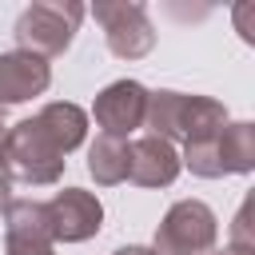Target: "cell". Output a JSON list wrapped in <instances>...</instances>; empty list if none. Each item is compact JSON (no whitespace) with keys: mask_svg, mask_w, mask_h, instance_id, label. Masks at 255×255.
I'll use <instances>...</instances> for the list:
<instances>
[{"mask_svg":"<svg viewBox=\"0 0 255 255\" xmlns=\"http://www.w3.org/2000/svg\"><path fill=\"white\" fill-rule=\"evenodd\" d=\"M36 120H40V128L56 139V147H60L64 155L76 151V147L88 139V112H84L80 104H68V100L44 104V108L36 112Z\"/></svg>","mask_w":255,"mask_h":255,"instance_id":"obj_11","label":"cell"},{"mask_svg":"<svg viewBox=\"0 0 255 255\" xmlns=\"http://www.w3.org/2000/svg\"><path fill=\"white\" fill-rule=\"evenodd\" d=\"M84 4L76 0H40V4H28L16 20V48L20 52H32L40 60H56L72 48L76 32H80V20H84Z\"/></svg>","mask_w":255,"mask_h":255,"instance_id":"obj_1","label":"cell"},{"mask_svg":"<svg viewBox=\"0 0 255 255\" xmlns=\"http://www.w3.org/2000/svg\"><path fill=\"white\" fill-rule=\"evenodd\" d=\"M4 159H8V171L12 179L28 183V187H52L60 183L64 175V151L56 147V139L40 128L36 116L4 128Z\"/></svg>","mask_w":255,"mask_h":255,"instance_id":"obj_2","label":"cell"},{"mask_svg":"<svg viewBox=\"0 0 255 255\" xmlns=\"http://www.w3.org/2000/svg\"><path fill=\"white\" fill-rule=\"evenodd\" d=\"M96 24L104 28L108 52L120 60H143L155 48V24L139 0H100L92 8Z\"/></svg>","mask_w":255,"mask_h":255,"instance_id":"obj_4","label":"cell"},{"mask_svg":"<svg viewBox=\"0 0 255 255\" xmlns=\"http://www.w3.org/2000/svg\"><path fill=\"white\" fill-rule=\"evenodd\" d=\"M219 239V219L203 199H179L155 227V255H211Z\"/></svg>","mask_w":255,"mask_h":255,"instance_id":"obj_3","label":"cell"},{"mask_svg":"<svg viewBox=\"0 0 255 255\" xmlns=\"http://www.w3.org/2000/svg\"><path fill=\"white\" fill-rule=\"evenodd\" d=\"M227 124V108L211 96H195V92H179V108H175V139L187 143H203L215 139L219 128Z\"/></svg>","mask_w":255,"mask_h":255,"instance_id":"obj_10","label":"cell"},{"mask_svg":"<svg viewBox=\"0 0 255 255\" xmlns=\"http://www.w3.org/2000/svg\"><path fill=\"white\" fill-rule=\"evenodd\" d=\"M44 207H48V223H52V239L56 243H84L104 227V203H100L96 191L64 187Z\"/></svg>","mask_w":255,"mask_h":255,"instance_id":"obj_6","label":"cell"},{"mask_svg":"<svg viewBox=\"0 0 255 255\" xmlns=\"http://www.w3.org/2000/svg\"><path fill=\"white\" fill-rule=\"evenodd\" d=\"M48 207L36 199H8L4 207V255H52Z\"/></svg>","mask_w":255,"mask_h":255,"instance_id":"obj_7","label":"cell"},{"mask_svg":"<svg viewBox=\"0 0 255 255\" xmlns=\"http://www.w3.org/2000/svg\"><path fill=\"white\" fill-rule=\"evenodd\" d=\"M219 255H255V247H247V243H227Z\"/></svg>","mask_w":255,"mask_h":255,"instance_id":"obj_17","label":"cell"},{"mask_svg":"<svg viewBox=\"0 0 255 255\" xmlns=\"http://www.w3.org/2000/svg\"><path fill=\"white\" fill-rule=\"evenodd\" d=\"M112 255H155L151 247H139V243H128V247H116Z\"/></svg>","mask_w":255,"mask_h":255,"instance_id":"obj_16","label":"cell"},{"mask_svg":"<svg viewBox=\"0 0 255 255\" xmlns=\"http://www.w3.org/2000/svg\"><path fill=\"white\" fill-rule=\"evenodd\" d=\"M88 175L100 187H116L128 179V139H112V135H96L88 143Z\"/></svg>","mask_w":255,"mask_h":255,"instance_id":"obj_13","label":"cell"},{"mask_svg":"<svg viewBox=\"0 0 255 255\" xmlns=\"http://www.w3.org/2000/svg\"><path fill=\"white\" fill-rule=\"evenodd\" d=\"M215 151H219V167L223 175H247L255 167V124L251 120H227L215 135Z\"/></svg>","mask_w":255,"mask_h":255,"instance_id":"obj_12","label":"cell"},{"mask_svg":"<svg viewBox=\"0 0 255 255\" xmlns=\"http://www.w3.org/2000/svg\"><path fill=\"white\" fill-rule=\"evenodd\" d=\"M52 84V64L32 56V52H0V108L12 104H28L36 96H44Z\"/></svg>","mask_w":255,"mask_h":255,"instance_id":"obj_8","label":"cell"},{"mask_svg":"<svg viewBox=\"0 0 255 255\" xmlns=\"http://www.w3.org/2000/svg\"><path fill=\"white\" fill-rule=\"evenodd\" d=\"M8 199H12V171L4 159V120H0V211L8 207Z\"/></svg>","mask_w":255,"mask_h":255,"instance_id":"obj_15","label":"cell"},{"mask_svg":"<svg viewBox=\"0 0 255 255\" xmlns=\"http://www.w3.org/2000/svg\"><path fill=\"white\" fill-rule=\"evenodd\" d=\"M231 243L255 247V235H251V199H243V207H239V215H235V223H231Z\"/></svg>","mask_w":255,"mask_h":255,"instance_id":"obj_14","label":"cell"},{"mask_svg":"<svg viewBox=\"0 0 255 255\" xmlns=\"http://www.w3.org/2000/svg\"><path fill=\"white\" fill-rule=\"evenodd\" d=\"M143 112H147V88L139 80H116L104 92H96L92 104V120L100 135L112 139H128L135 128H143Z\"/></svg>","mask_w":255,"mask_h":255,"instance_id":"obj_5","label":"cell"},{"mask_svg":"<svg viewBox=\"0 0 255 255\" xmlns=\"http://www.w3.org/2000/svg\"><path fill=\"white\" fill-rule=\"evenodd\" d=\"M179 151L175 143L159 139V135H139L128 143V179L135 187H167L179 175Z\"/></svg>","mask_w":255,"mask_h":255,"instance_id":"obj_9","label":"cell"}]
</instances>
